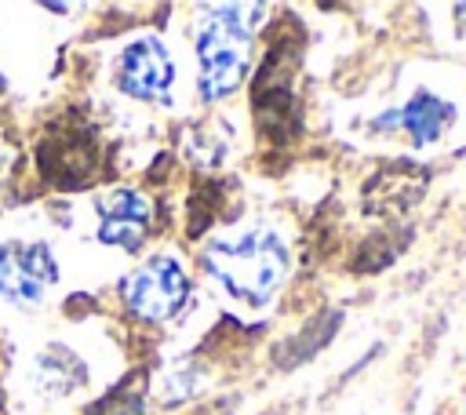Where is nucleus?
<instances>
[{
  "mask_svg": "<svg viewBox=\"0 0 466 415\" xmlns=\"http://www.w3.org/2000/svg\"><path fill=\"white\" fill-rule=\"evenodd\" d=\"M84 379H87L84 364L66 346H47L36 357V382L44 386V393H55V397L73 393V390L84 386Z\"/></svg>",
  "mask_w": 466,
  "mask_h": 415,
  "instance_id": "f8f14e48",
  "label": "nucleus"
},
{
  "mask_svg": "<svg viewBox=\"0 0 466 415\" xmlns=\"http://www.w3.org/2000/svg\"><path fill=\"white\" fill-rule=\"evenodd\" d=\"M95 211H98V240L102 244L124 248L131 255L146 244L153 208L138 189H127V186L106 189L95 197Z\"/></svg>",
  "mask_w": 466,
  "mask_h": 415,
  "instance_id": "6e6552de",
  "label": "nucleus"
},
{
  "mask_svg": "<svg viewBox=\"0 0 466 415\" xmlns=\"http://www.w3.org/2000/svg\"><path fill=\"white\" fill-rule=\"evenodd\" d=\"M36 171L55 189H84L102 175V146L98 131L76 116L62 113L51 120L36 142Z\"/></svg>",
  "mask_w": 466,
  "mask_h": 415,
  "instance_id": "20e7f679",
  "label": "nucleus"
},
{
  "mask_svg": "<svg viewBox=\"0 0 466 415\" xmlns=\"http://www.w3.org/2000/svg\"><path fill=\"white\" fill-rule=\"evenodd\" d=\"M295 15H284L269 29V47L262 51V62L251 80V113H255V131L266 142H291L302 127L299 113V95H295V69L302 55V40L291 44Z\"/></svg>",
  "mask_w": 466,
  "mask_h": 415,
  "instance_id": "7ed1b4c3",
  "label": "nucleus"
},
{
  "mask_svg": "<svg viewBox=\"0 0 466 415\" xmlns=\"http://www.w3.org/2000/svg\"><path fill=\"white\" fill-rule=\"evenodd\" d=\"M87 415H146V393L135 386H120L113 393H106L102 400H95L87 408Z\"/></svg>",
  "mask_w": 466,
  "mask_h": 415,
  "instance_id": "ddd939ff",
  "label": "nucleus"
},
{
  "mask_svg": "<svg viewBox=\"0 0 466 415\" xmlns=\"http://www.w3.org/2000/svg\"><path fill=\"white\" fill-rule=\"evenodd\" d=\"M120 295L131 317L146 324H160V320H171L186 306L189 273L175 255H149L131 277H124Z\"/></svg>",
  "mask_w": 466,
  "mask_h": 415,
  "instance_id": "39448f33",
  "label": "nucleus"
},
{
  "mask_svg": "<svg viewBox=\"0 0 466 415\" xmlns=\"http://www.w3.org/2000/svg\"><path fill=\"white\" fill-rule=\"evenodd\" d=\"M430 186V171L415 167V160H390L371 175L364 186V211L368 215H404L422 200Z\"/></svg>",
  "mask_w": 466,
  "mask_h": 415,
  "instance_id": "1a4fd4ad",
  "label": "nucleus"
},
{
  "mask_svg": "<svg viewBox=\"0 0 466 415\" xmlns=\"http://www.w3.org/2000/svg\"><path fill=\"white\" fill-rule=\"evenodd\" d=\"M58 280V266L47 244H4L0 248V295L18 306H36Z\"/></svg>",
  "mask_w": 466,
  "mask_h": 415,
  "instance_id": "0eeeda50",
  "label": "nucleus"
},
{
  "mask_svg": "<svg viewBox=\"0 0 466 415\" xmlns=\"http://www.w3.org/2000/svg\"><path fill=\"white\" fill-rule=\"evenodd\" d=\"M451 120H455V106L448 98H441L437 91H430V87H415L408 95V102L397 109V127L408 131L415 149L441 142L444 131L451 127Z\"/></svg>",
  "mask_w": 466,
  "mask_h": 415,
  "instance_id": "9d476101",
  "label": "nucleus"
},
{
  "mask_svg": "<svg viewBox=\"0 0 466 415\" xmlns=\"http://www.w3.org/2000/svg\"><path fill=\"white\" fill-rule=\"evenodd\" d=\"M116 87L127 98L138 102H160L171 106V87H175V58L157 36H138L120 51L116 62Z\"/></svg>",
  "mask_w": 466,
  "mask_h": 415,
  "instance_id": "423d86ee",
  "label": "nucleus"
},
{
  "mask_svg": "<svg viewBox=\"0 0 466 415\" xmlns=\"http://www.w3.org/2000/svg\"><path fill=\"white\" fill-rule=\"evenodd\" d=\"M339 328H342V309H324V313L309 317L299 331L284 335V339L273 346V364H277L280 371H295L299 364L313 360V357L339 335Z\"/></svg>",
  "mask_w": 466,
  "mask_h": 415,
  "instance_id": "9b49d317",
  "label": "nucleus"
},
{
  "mask_svg": "<svg viewBox=\"0 0 466 415\" xmlns=\"http://www.w3.org/2000/svg\"><path fill=\"white\" fill-rule=\"evenodd\" d=\"M258 15H266V7H258V4L204 7L200 22H197V36H193L197 91L204 102H222L244 84L248 62H251V40L262 22Z\"/></svg>",
  "mask_w": 466,
  "mask_h": 415,
  "instance_id": "f03ea898",
  "label": "nucleus"
},
{
  "mask_svg": "<svg viewBox=\"0 0 466 415\" xmlns=\"http://www.w3.org/2000/svg\"><path fill=\"white\" fill-rule=\"evenodd\" d=\"M0 91H4V80H0Z\"/></svg>",
  "mask_w": 466,
  "mask_h": 415,
  "instance_id": "2eb2a0df",
  "label": "nucleus"
},
{
  "mask_svg": "<svg viewBox=\"0 0 466 415\" xmlns=\"http://www.w3.org/2000/svg\"><path fill=\"white\" fill-rule=\"evenodd\" d=\"M200 266L218 280L226 295L237 302L262 309L284 288L291 273V248L273 226H248L240 233H226L204 244Z\"/></svg>",
  "mask_w": 466,
  "mask_h": 415,
  "instance_id": "f257e3e1",
  "label": "nucleus"
},
{
  "mask_svg": "<svg viewBox=\"0 0 466 415\" xmlns=\"http://www.w3.org/2000/svg\"><path fill=\"white\" fill-rule=\"evenodd\" d=\"M462 415H466V404H462Z\"/></svg>",
  "mask_w": 466,
  "mask_h": 415,
  "instance_id": "4468645a",
  "label": "nucleus"
}]
</instances>
